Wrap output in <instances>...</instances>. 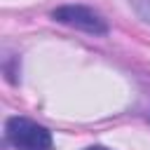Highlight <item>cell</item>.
I'll return each mask as SVG.
<instances>
[{"instance_id": "1", "label": "cell", "mask_w": 150, "mask_h": 150, "mask_svg": "<svg viewBox=\"0 0 150 150\" xmlns=\"http://www.w3.org/2000/svg\"><path fill=\"white\" fill-rule=\"evenodd\" d=\"M5 136L14 150H52V134L47 127L28 117H9L5 124Z\"/></svg>"}, {"instance_id": "3", "label": "cell", "mask_w": 150, "mask_h": 150, "mask_svg": "<svg viewBox=\"0 0 150 150\" xmlns=\"http://www.w3.org/2000/svg\"><path fill=\"white\" fill-rule=\"evenodd\" d=\"M84 150H108V148H103V145H89V148H84Z\"/></svg>"}, {"instance_id": "2", "label": "cell", "mask_w": 150, "mask_h": 150, "mask_svg": "<svg viewBox=\"0 0 150 150\" xmlns=\"http://www.w3.org/2000/svg\"><path fill=\"white\" fill-rule=\"evenodd\" d=\"M52 19L59 21V23H63V26L91 33V35H105L108 33L105 19L101 14H96L94 9L84 7V5H63V7H59V9L52 12Z\"/></svg>"}]
</instances>
